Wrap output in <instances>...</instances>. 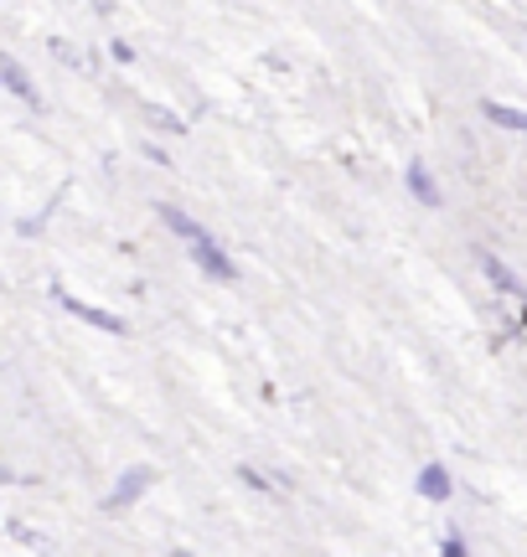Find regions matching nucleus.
<instances>
[{"instance_id": "f257e3e1", "label": "nucleus", "mask_w": 527, "mask_h": 557, "mask_svg": "<svg viewBox=\"0 0 527 557\" xmlns=\"http://www.w3.org/2000/svg\"><path fill=\"white\" fill-rule=\"evenodd\" d=\"M161 222L171 227V233H182L186 248H192V259H197V269H207V274L218 278V284H233V278H238V263L228 259L223 248L212 243V233H207V227H197V222L186 218L182 207H166V201H161Z\"/></svg>"}, {"instance_id": "f03ea898", "label": "nucleus", "mask_w": 527, "mask_h": 557, "mask_svg": "<svg viewBox=\"0 0 527 557\" xmlns=\"http://www.w3.org/2000/svg\"><path fill=\"white\" fill-rule=\"evenodd\" d=\"M62 299V310L68 315H78V320H88V325H99V331H109V336H124L130 325H124L114 310H99V305H83V299H73V295H58Z\"/></svg>"}, {"instance_id": "7ed1b4c3", "label": "nucleus", "mask_w": 527, "mask_h": 557, "mask_svg": "<svg viewBox=\"0 0 527 557\" xmlns=\"http://www.w3.org/2000/svg\"><path fill=\"white\" fill-rule=\"evenodd\" d=\"M150 480H156V470H145V465H135L130 475L114 480V496L103 500V506H109V511H120V506H135V500L145 496V485H150Z\"/></svg>"}, {"instance_id": "20e7f679", "label": "nucleus", "mask_w": 527, "mask_h": 557, "mask_svg": "<svg viewBox=\"0 0 527 557\" xmlns=\"http://www.w3.org/2000/svg\"><path fill=\"white\" fill-rule=\"evenodd\" d=\"M404 181H408V191H414V197L425 201V207H440V201H445V197H440V181L429 176V165H425V160H408Z\"/></svg>"}, {"instance_id": "39448f33", "label": "nucleus", "mask_w": 527, "mask_h": 557, "mask_svg": "<svg viewBox=\"0 0 527 557\" xmlns=\"http://www.w3.org/2000/svg\"><path fill=\"white\" fill-rule=\"evenodd\" d=\"M481 114H487L491 124H502V129H517V135H527V109H512V103L487 99V103H481Z\"/></svg>"}, {"instance_id": "423d86ee", "label": "nucleus", "mask_w": 527, "mask_h": 557, "mask_svg": "<svg viewBox=\"0 0 527 557\" xmlns=\"http://www.w3.org/2000/svg\"><path fill=\"white\" fill-rule=\"evenodd\" d=\"M419 491H425L429 500H445L450 491H455V480H450L445 465H425V470H419Z\"/></svg>"}, {"instance_id": "0eeeda50", "label": "nucleus", "mask_w": 527, "mask_h": 557, "mask_svg": "<svg viewBox=\"0 0 527 557\" xmlns=\"http://www.w3.org/2000/svg\"><path fill=\"white\" fill-rule=\"evenodd\" d=\"M0 73H5V88H11V94H21V99H32V103H37V94H32V78H26V67H21L16 58H5V62H0Z\"/></svg>"}, {"instance_id": "6e6552de", "label": "nucleus", "mask_w": 527, "mask_h": 557, "mask_svg": "<svg viewBox=\"0 0 527 557\" xmlns=\"http://www.w3.org/2000/svg\"><path fill=\"white\" fill-rule=\"evenodd\" d=\"M487 274H491V284H497V289H507V295H517V289H523V284H517V278H512V269H507V263L487 259Z\"/></svg>"}, {"instance_id": "1a4fd4ad", "label": "nucleus", "mask_w": 527, "mask_h": 557, "mask_svg": "<svg viewBox=\"0 0 527 557\" xmlns=\"http://www.w3.org/2000/svg\"><path fill=\"white\" fill-rule=\"evenodd\" d=\"M238 475H244L248 485H254V491H269V496H280V485H274L269 475H259V470H248V465H238Z\"/></svg>"}]
</instances>
